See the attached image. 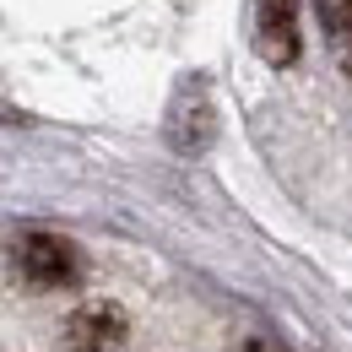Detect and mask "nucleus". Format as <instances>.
Wrapping results in <instances>:
<instances>
[{
  "instance_id": "nucleus-4",
  "label": "nucleus",
  "mask_w": 352,
  "mask_h": 352,
  "mask_svg": "<svg viewBox=\"0 0 352 352\" xmlns=\"http://www.w3.org/2000/svg\"><path fill=\"white\" fill-rule=\"evenodd\" d=\"M212 103H206V92H184L174 103V120H168V141H174L179 152H201L206 141H212Z\"/></svg>"
},
{
  "instance_id": "nucleus-1",
  "label": "nucleus",
  "mask_w": 352,
  "mask_h": 352,
  "mask_svg": "<svg viewBox=\"0 0 352 352\" xmlns=\"http://www.w3.org/2000/svg\"><path fill=\"white\" fill-rule=\"evenodd\" d=\"M11 276L38 287V293H54V287H76L82 282V255L76 244H65L60 233H22L11 244Z\"/></svg>"
},
{
  "instance_id": "nucleus-2",
  "label": "nucleus",
  "mask_w": 352,
  "mask_h": 352,
  "mask_svg": "<svg viewBox=\"0 0 352 352\" xmlns=\"http://www.w3.org/2000/svg\"><path fill=\"white\" fill-rule=\"evenodd\" d=\"M131 336V320L120 304H82L60 325V347L65 352H120Z\"/></svg>"
},
{
  "instance_id": "nucleus-3",
  "label": "nucleus",
  "mask_w": 352,
  "mask_h": 352,
  "mask_svg": "<svg viewBox=\"0 0 352 352\" xmlns=\"http://www.w3.org/2000/svg\"><path fill=\"white\" fill-rule=\"evenodd\" d=\"M255 49L265 65L298 60V0H255Z\"/></svg>"
},
{
  "instance_id": "nucleus-6",
  "label": "nucleus",
  "mask_w": 352,
  "mask_h": 352,
  "mask_svg": "<svg viewBox=\"0 0 352 352\" xmlns=\"http://www.w3.org/2000/svg\"><path fill=\"white\" fill-rule=\"evenodd\" d=\"M239 352H287V347H282V342H271V336H250Z\"/></svg>"
},
{
  "instance_id": "nucleus-5",
  "label": "nucleus",
  "mask_w": 352,
  "mask_h": 352,
  "mask_svg": "<svg viewBox=\"0 0 352 352\" xmlns=\"http://www.w3.org/2000/svg\"><path fill=\"white\" fill-rule=\"evenodd\" d=\"M320 6V28H325V44L342 60V71H352V0H314Z\"/></svg>"
}]
</instances>
